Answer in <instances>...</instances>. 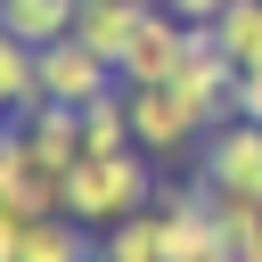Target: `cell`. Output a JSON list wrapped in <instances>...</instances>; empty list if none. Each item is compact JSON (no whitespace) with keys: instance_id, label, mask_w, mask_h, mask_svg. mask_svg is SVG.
<instances>
[{"instance_id":"1","label":"cell","mask_w":262,"mask_h":262,"mask_svg":"<svg viewBox=\"0 0 262 262\" xmlns=\"http://www.w3.org/2000/svg\"><path fill=\"white\" fill-rule=\"evenodd\" d=\"M156 188H164V172H156V156H139V147H123V156H82V164L66 172V213H74L82 229H115V221L147 213Z\"/></svg>"},{"instance_id":"2","label":"cell","mask_w":262,"mask_h":262,"mask_svg":"<svg viewBox=\"0 0 262 262\" xmlns=\"http://www.w3.org/2000/svg\"><path fill=\"white\" fill-rule=\"evenodd\" d=\"M156 237H164V262H229V237L213 221V196L205 180H164L156 188Z\"/></svg>"},{"instance_id":"3","label":"cell","mask_w":262,"mask_h":262,"mask_svg":"<svg viewBox=\"0 0 262 262\" xmlns=\"http://www.w3.org/2000/svg\"><path fill=\"white\" fill-rule=\"evenodd\" d=\"M196 180L229 188V196H262V123L229 115L221 131H205L196 139Z\"/></svg>"},{"instance_id":"4","label":"cell","mask_w":262,"mask_h":262,"mask_svg":"<svg viewBox=\"0 0 262 262\" xmlns=\"http://www.w3.org/2000/svg\"><path fill=\"white\" fill-rule=\"evenodd\" d=\"M106 90H123V74H115L90 41L66 33V41L41 49V98H49V106H90V98H106Z\"/></svg>"},{"instance_id":"5","label":"cell","mask_w":262,"mask_h":262,"mask_svg":"<svg viewBox=\"0 0 262 262\" xmlns=\"http://www.w3.org/2000/svg\"><path fill=\"white\" fill-rule=\"evenodd\" d=\"M123 98H131V147H139V156L172 164V156L196 147V123H188V106L172 98V82H156V90H123Z\"/></svg>"},{"instance_id":"6","label":"cell","mask_w":262,"mask_h":262,"mask_svg":"<svg viewBox=\"0 0 262 262\" xmlns=\"http://www.w3.org/2000/svg\"><path fill=\"white\" fill-rule=\"evenodd\" d=\"M180 49H188V25H180L172 8H156V16L139 25V41L123 49V66H115L123 90H156V82H172V74H180Z\"/></svg>"},{"instance_id":"7","label":"cell","mask_w":262,"mask_h":262,"mask_svg":"<svg viewBox=\"0 0 262 262\" xmlns=\"http://www.w3.org/2000/svg\"><path fill=\"white\" fill-rule=\"evenodd\" d=\"M25 147H33V164H49V172H74L82 164V106H25L16 123H8Z\"/></svg>"},{"instance_id":"8","label":"cell","mask_w":262,"mask_h":262,"mask_svg":"<svg viewBox=\"0 0 262 262\" xmlns=\"http://www.w3.org/2000/svg\"><path fill=\"white\" fill-rule=\"evenodd\" d=\"M156 16V0H82V16H74V41H90L106 66H123V49L139 41V25Z\"/></svg>"},{"instance_id":"9","label":"cell","mask_w":262,"mask_h":262,"mask_svg":"<svg viewBox=\"0 0 262 262\" xmlns=\"http://www.w3.org/2000/svg\"><path fill=\"white\" fill-rule=\"evenodd\" d=\"M16 262H98V229H82L74 213H33L16 221Z\"/></svg>"},{"instance_id":"10","label":"cell","mask_w":262,"mask_h":262,"mask_svg":"<svg viewBox=\"0 0 262 262\" xmlns=\"http://www.w3.org/2000/svg\"><path fill=\"white\" fill-rule=\"evenodd\" d=\"M74 16H82V0H0V33H16V41H33V49L66 41Z\"/></svg>"},{"instance_id":"11","label":"cell","mask_w":262,"mask_h":262,"mask_svg":"<svg viewBox=\"0 0 262 262\" xmlns=\"http://www.w3.org/2000/svg\"><path fill=\"white\" fill-rule=\"evenodd\" d=\"M25 106H41V49L0 33V115H25Z\"/></svg>"},{"instance_id":"12","label":"cell","mask_w":262,"mask_h":262,"mask_svg":"<svg viewBox=\"0 0 262 262\" xmlns=\"http://www.w3.org/2000/svg\"><path fill=\"white\" fill-rule=\"evenodd\" d=\"M123 147H131V98L106 90L82 106V156H123Z\"/></svg>"},{"instance_id":"13","label":"cell","mask_w":262,"mask_h":262,"mask_svg":"<svg viewBox=\"0 0 262 262\" xmlns=\"http://www.w3.org/2000/svg\"><path fill=\"white\" fill-rule=\"evenodd\" d=\"M213 41H221V57L246 74V66H262V0H229L221 16H213Z\"/></svg>"},{"instance_id":"14","label":"cell","mask_w":262,"mask_h":262,"mask_svg":"<svg viewBox=\"0 0 262 262\" xmlns=\"http://www.w3.org/2000/svg\"><path fill=\"white\" fill-rule=\"evenodd\" d=\"M98 262H164L156 205H147V213H131V221H115V229H98Z\"/></svg>"},{"instance_id":"15","label":"cell","mask_w":262,"mask_h":262,"mask_svg":"<svg viewBox=\"0 0 262 262\" xmlns=\"http://www.w3.org/2000/svg\"><path fill=\"white\" fill-rule=\"evenodd\" d=\"M237 115H246V123H262V66H246V74H237Z\"/></svg>"},{"instance_id":"16","label":"cell","mask_w":262,"mask_h":262,"mask_svg":"<svg viewBox=\"0 0 262 262\" xmlns=\"http://www.w3.org/2000/svg\"><path fill=\"white\" fill-rule=\"evenodd\" d=\"M156 8H172V16H180V25H213V16H221V8H229V0H156Z\"/></svg>"},{"instance_id":"17","label":"cell","mask_w":262,"mask_h":262,"mask_svg":"<svg viewBox=\"0 0 262 262\" xmlns=\"http://www.w3.org/2000/svg\"><path fill=\"white\" fill-rule=\"evenodd\" d=\"M0 262H16V213H0Z\"/></svg>"},{"instance_id":"18","label":"cell","mask_w":262,"mask_h":262,"mask_svg":"<svg viewBox=\"0 0 262 262\" xmlns=\"http://www.w3.org/2000/svg\"><path fill=\"white\" fill-rule=\"evenodd\" d=\"M237 262H262V237H254V246H246V254H237Z\"/></svg>"},{"instance_id":"19","label":"cell","mask_w":262,"mask_h":262,"mask_svg":"<svg viewBox=\"0 0 262 262\" xmlns=\"http://www.w3.org/2000/svg\"><path fill=\"white\" fill-rule=\"evenodd\" d=\"M8 123H16V115H0V139H8Z\"/></svg>"}]
</instances>
